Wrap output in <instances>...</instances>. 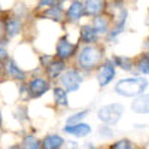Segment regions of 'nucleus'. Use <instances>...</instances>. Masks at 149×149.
I'll return each instance as SVG.
<instances>
[{
  "mask_svg": "<svg viewBox=\"0 0 149 149\" xmlns=\"http://www.w3.org/2000/svg\"><path fill=\"white\" fill-rule=\"evenodd\" d=\"M148 85L149 82L146 78H128L119 81L115 85V93L122 97H137L145 93Z\"/></svg>",
  "mask_w": 149,
  "mask_h": 149,
  "instance_id": "1",
  "label": "nucleus"
},
{
  "mask_svg": "<svg viewBox=\"0 0 149 149\" xmlns=\"http://www.w3.org/2000/svg\"><path fill=\"white\" fill-rule=\"evenodd\" d=\"M102 58H103V52L100 48L93 46V45H86L85 48L81 49V54L78 57V64L84 70H91L100 64Z\"/></svg>",
  "mask_w": 149,
  "mask_h": 149,
  "instance_id": "2",
  "label": "nucleus"
},
{
  "mask_svg": "<svg viewBox=\"0 0 149 149\" xmlns=\"http://www.w3.org/2000/svg\"><path fill=\"white\" fill-rule=\"evenodd\" d=\"M122 113H124L122 104H119V103L107 104V106H103L102 109H98V119L103 121L104 124H109V125H115L121 119Z\"/></svg>",
  "mask_w": 149,
  "mask_h": 149,
  "instance_id": "3",
  "label": "nucleus"
},
{
  "mask_svg": "<svg viewBox=\"0 0 149 149\" xmlns=\"http://www.w3.org/2000/svg\"><path fill=\"white\" fill-rule=\"evenodd\" d=\"M82 81H84L82 74L74 69L61 73V78H60V82H61V85H63V88L66 91H78Z\"/></svg>",
  "mask_w": 149,
  "mask_h": 149,
  "instance_id": "4",
  "label": "nucleus"
},
{
  "mask_svg": "<svg viewBox=\"0 0 149 149\" xmlns=\"http://www.w3.org/2000/svg\"><path fill=\"white\" fill-rule=\"evenodd\" d=\"M78 51V45L72 43L67 40V37H61V39L57 42L55 46V55L60 60H69L70 57H73Z\"/></svg>",
  "mask_w": 149,
  "mask_h": 149,
  "instance_id": "5",
  "label": "nucleus"
},
{
  "mask_svg": "<svg viewBox=\"0 0 149 149\" xmlns=\"http://www.w3.org/2000/svg\"><path fill=\"white\" fill-rule=\"evenodd\" d=\"M115 64L112 60H106L104 63L98 69V84L102 86H106L107 84L112 82V79L115 78Z\"/></svg>",
  "mask_w": 149,
  "mask_h": 149,
  "instance_id": "6",
  "label": "nucleus"
},
{
  "mask_svg": "<svg viewBox=\"0 0 149 149\" xmlns=\"http://www.w3.org/2000/svg\"><path fill=\"white\" fill-rule=\"evenodd\" d=\"M49 90V82L43 78H33L29 84V95L31 98L40 97L42 94H45Z\"/></svg>",
  "mask_w": 149,
  "mask_h": 149,
  "instance_id": "7",
  "label": "nucleus"
},
{
  "mask_svg": "<svg viewBox=\"0 0 149 149\" xmlns=\"http://www.w3.org/2000/svg\"><path fill=\"white\" fill-rule=\"evenodd\" d=\"M21 29H22V22L18 17H10V18L5 19V22H3V30L8 37L17 36L21 31Z\"/></svg>",
  "mask_w": 149,
  "mask_h": 149,
  "instance_id": "8",
  "label": "nucleus"
},
{
  "mask_svg": "<svg viewBox=\"0 0 149 149\" xmlns=\"http://www.w3.org/2000/svg\"><path fill=\"white\" fill-rule=\"evenodd\" d=\"M67 19L72 21V22H76L79 21L84 15H85V9H84V3H81L79 0H74V2H72V5L69 6L67 12Z\"/></svg>",
  "mask_w": 149,
  "mask_h": 149,
  "instance_id": "9",
  "label": "nucleus"
},
{
  "mask_svg": "<svg viewBox=\"0 0 149 149\" xmlns=\"http://www.w3.org/2000/svg\"><path fill=\"white\" fill-rule=\"evenodd\" d=\"M64 131L67 134H72L74 137H85L91 133V127L88 124H84V122H78V124H72V125L64 127Z\"/></svg>",
  "mask_w": 149,
  "mask_h": 149,
  "instance_id": "10",
  "label": "nucleus"
},
{
  "mask_svg": "<svg viewBox=\"0 0 149 149\" xmlns=\"http://www.w3.org/2000/svg\"><path fill=\"white\" fill-rule=\"evenodd\" d=\"M5 70L8 73V76L12 79H17V81H26V72H22L14 60H9L6 58V63H5Z\"/></svg>",
  "mask_w": 149,
  "mask_h": 149,
  "instance_id": "11",
  "label": "nucleus"
},
{
  "mask_svg": "<svg viewBox=\"0 0 149 149\" xmlns=\"http://www.w3.org/2000/svg\"><path fill=\"white\" fill-rule=\"evenodd\" d=\"M46 67V74L51 79H57L64 70V60H51L49 63L45 66Z\"/></svg>",
  "mask_w": 149,
  "mask_h": 149,
  "instance_id": "12",
  "label": "nucleus"
},
{
  "mask_svg": "<svg viewBox=\"0 0 149 149\" xmlns=\"http://www.w3.org/2000/svg\"><path fill=\"white\" fill-rule=\"evenodd\" d=\"M84 9H85V15H100L102 10L104 9V0H85L84 3Z\"/></svg>",
  "mask_w": 149,
  "mask_h": 149,
  "instance_id": "13",
  "label": "nucleus"
},
{
  "mask_svg": "<svg viewBox=\"0 0 149 149\" xmlns=\"http://www.w3.org/2000/svg\"><path fill=\"white\" fill-rule=\"evenodd\" d=\"M131 109L136 112V113H149V94H140L137 95V98L133 102Z\"/></svg>",
  "mask_w": 149,
  "mask_h": 149,
  "instance_id": "14",
  "label": "nucleus"
},
{
  "mask_svg": "<svg viewBox=\"0 0 149 149\" xmlns=\"http://www.w3.org/2000/svg\"><path fill=\"white\" fill-rule=\"evenodd\" d=\"M81 40L86 45H93L98 40V33L93 26H84L81 29Z\"/></svg>",
  "mask_w": 149,
  "mask_h": 149,
  "instance_id": "15",
  "label": "nucleus"
},
{
  "mask_svg": "<svg viewBox=\"0 0 149 149\" xmlns=\"http://www.w3.org/2000/svg\"><path fill=\"white\" fill-rule=\"evenodd\" d=\"M42 143V149H60L64 145V139L60 137L58 134H49L46 137H43Z\"/></svg>",
  "mask_w": 149,
  "mask_h": 149,
  "instance_id": "16",
  "label": "nucleus"
},
{
  "mask_svg": "<svg viewBox=\"0 0 149 149\" xmlns=\"http://www.w3.org/2000/svg\"><path fill=\"white\" fill-rule=\"evenodd\" d=\"M127 17H128V12H127L125 9H122L121 14H119V19H118V22H116V26L113 27V30L109 33V40H110V42L115 40L116 36L124 31V29H125V22H127Z\"/></svg>",
  "mask_w": 149,
  "mask_h": 149,
  "instance_id": "17",
  "label": "nucleus"
},
{
  "mask_svg": "<svg viewBox=\"0 0 149 149\" xmlns=\"http://www.w3.org/2000/svg\"><path fill=\"white\" fill-rule=\"evenodd\" d=\"M43 17L49 18V19H54V21H61L63 17H64V10H63V8H61V5H52L45 10Z\"/></svg>",
  "mask_w": 149,
  "mask_h": 149,
  "instance_id": "18",
  "label": "nucleus"
},
{
  "mask_svg": "<svg viewBox=\"0 0 149 149\" xmlns=\"http://www.w3.org/2000/svg\"><path fill=\"white\" fill-rule=\"evenodd\" d=\"M93 27L95 29V31H97L98 34H107V31H109V21H107L106 17L95 15Z\"/></svg>",
  "mask_w": 149,
  "mask_h": 149,
  "instance_id": "19",
  "label": "nucleus"
},
{
  "mask_svg": "<svg viewBox=\"0 0 149 149\" xmlns=\"http://www.w3.org/2000/svg\"><path fill=\"white\" fill-rule=\"evenodd\" d=\"M54 93V98H55V103L58 106H67L69 104V98H67V91L61 86H55L52 90Z\"/></svg>",
  "mask_w": 149,
  "mask_h": 149,
  "instance_id": "20",
  "label": "nucleus"
},
{
  "mask_svg": "<svg viewBox=\"0 0 149 149\" xmlns=\"http://www.w3.org/2000/svg\"><path fill=\"white\" fill-rule=\"evenodd\" d=\"M22 149H42V143L37 140L34 136L29 134L22 139V145H21Z\"/></svg>",
  "mask_w": 149,
  "mask_h": 149,
  "instance_id": "21",
  "label": "nucleus"
},
{
  "mask_svg": "<svg viewBox=\"0 0 149 149\" xmlns=\"http://www.w3.org/2000/svg\"><path fill=\"white\" fill-rule=\"evenodd\" d=\"M112 61H113L115 66H119L122 70L130 72L133 69V61L128 57H113V58H112Z\"/></svg>",
  "mask_w": 149,
  "mask_h": 149,
  "instance_id": "22",
  "label": "nucleus"
},
{
  "mask_svg": "<svg viewBox=\"0 0 149 149\" xmlns=\"http://www.w3.org/2000/svg\"><path fill=\"white\" fill-rule=\"evenodd\" d=\"M137 69H139L140 73L149 74V57H148V54L142 55V58L137 61Z\"/></svg>",
  "mask_w": 149,
  "mask_h": 149,
  "instance_id": "23",
  "label": "nucleus"
},
{
  "mask_svg": "<svg viewBox=\"0 0 149 149\" xmlns=\"http://www.w3.org/2000/svg\"><path fill=\"white\" fill-rule=\"evenodd\" d=\"M110 149H134V145L127 139H122V140H118L116 143L112 145Z\"/></svg>",
  "mask_w": 149,
  "mask_h": 149,
  "instance_id": "24",
  "label": "nucleus"
},
{
  "mask_svg": "<svg viewBox=\"0 0 149 149\" xmlns=\"http://www.w3.org/2000/svg\"><path fill=\"white\" fill-rule=\"evenodd\" d=\"M86 113H88V110H84V112H79V113L72 115L70 118H67V125H72V124H78V122H81V121L86 116Z\"/></svg>",
  "mask_w": 149,
  "mask_h": 149,
  "instance_id": "25",
  "label": "nucleus"
},
{
  "mask_svg": "<svg viewBox=\"0 0 149 149\" xmlns=\"http://www.w3.org/2000/svg\"><path fill=\"white\" fill-rule=\"evenodd\" d=\"M98 133L102 134V137H112V136H113V131L109 128V125H103V127H100Z\"/></svg>",
  "mask_w": 149,
  "mask_h": 149,
  "instance_id": "26",
  "label": "nucleus"
},
{
  "mask_svg": "<svg viewBox=\"0 0 149 149\" xmlns=\"http://www.w3.org/2000/svg\"><path fill=\"white\" fill-rule=\"evenodd\" d=\"M6 58H8V51L5 48V43L0 42V61H5Z\"/></svg>",
  "mask_w": 149,
  "mask_h": 149,
  "instance_id": "27",
  "label": "nucleus"
},
{
  "mask_svg": "<svg viewBox=\"0 0 149 149\" xmlns=\"http://www.w3.org/2000/svg\"><path fill=\"white\" fill-rule=\"evenodd\" d=\"M51 60H52V57H42V58H40V61H42V64H43V66H46Z\"/></svg>",
  "mask_w": 149,
  "mask_h": 149,
  "instance_id": "28",
  "label": "nucleus"
},
{
  "mask_svg": "<svg viewBox=\"0 0 149 149\" xmlns=\"http://www.w3.org/2000/svg\"><path fill=\"white\" fill-rule=\"evenodd\" d=\"M81 149H95V146H94V145H91V143H85Z\"/></svg>",
  "mask_w": 149,
  "mask_h": 149,
  "instance_id": "29",
  "label": "nucleus"
},
{
  "mask_svg": "<svg viewBox=\"0 0 149 149\" xmlns=\"http://www.w3.org/2000/svg\"><path fill=\"white\" fill-rule=\"evenodd\" d=\"M9 149H22L21 146H18V145H14V146H10Z\"/></svg>",
  "mask_w": 149,
  "mask_h": 149,
  "instance_id": "30",
  "label": "nucleus"
},
{
  "mask_svg": "<svg viewBox=\"0 0 149 149\" xmlns=\"http://www.w3.org/2000/svg\"><path fill=\"white\" fill-rule=\"evenodd\" d=\"M2 122H3V119H2V113H0V127H2Z\"/></svg>",
  "mask_w": 149,
  "mask_h": 149,
  "instance_id": "31",
  "label": "nucleus"
},
{
  "mask_svg": "<svg viewBox=\"0 0 149 149\" xmlns=\"http://www.w3.org/2000/svg\"><path fill=\"white\" fill-rule=\"evenodd\" d=\"M2 12H3V10H2V6H0V14H2Z\"/></svg>",
  "mask_w": 149,
  "mask_h": 149,
  "instance_id": "32",
  "label": "nucleus"
},
{
  "mask_svg": "<svg viewBox=\"0 0 149 149\" xmlns=\"http://www.w3.org/2000/svg\"><path fill=\"white\" fill-rule=\"evenodd\" d=\"M61 2H64V0H61ZM70 2H74V0H70Z\"/></svg>",
  "mask_w": 149,
  "mask_h": 149,
  "instance_id": "33",
  "label": "nucleus"
},
{
  "mask_svg": "<svg viewBox=\"0 0 149 149\" xmlns=\"http://www.w3.org/2000/svg\"><path fill=\"white\" fill-rule=\"evenodd\" d=\"M112 2H116V0H112Z\"/></svg>",
  "mask_w": 149,
  "mask_h": 149,
  "instance_id": "34",
  "label": "nucleus"
},
{
  "mask_svg": "<svg viewBox=\"0 0 149 149\" xmlns=\"http://www.w3.org/2000/svg\"><path fill=\"white\" fill-rule=\"evenodd\" d=\"M148 57H149V52H148Z\"/></svg>",
  "mask_w": 149,
  "mask_h": 149,
  "instance_id": "35",
  "label": "nucleus"
}]
</instances>
